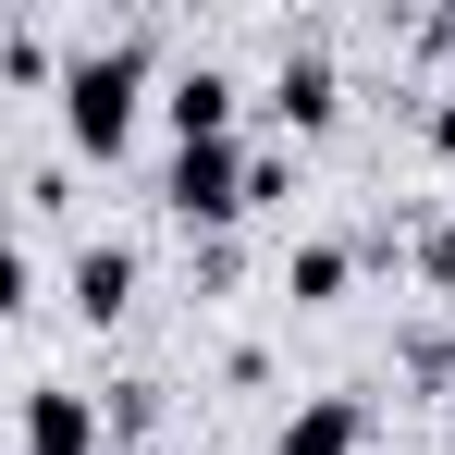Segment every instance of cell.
<instances>
[{
    "instance_id": "obj_1",
    "label": "cell",
    "mask_w": 455,
    "mask_h": 455,
    "mask_svg": "<svg viewBox=\"0 0 455 455\" xmlns=\"http://www.w3.org/2000/svg\"><path fill=\"white\" fill-rule=\"evenodd\" d=\"M148 62H160V37H148V25L86 37L75 62H62V136H75L86 160H124V136H136V99H148Z\"/></svg>"
},
{
    "instance_id": "obj_2",
    "label": "cell",
    "mask_w": 455,
    "mask_h": 455,
    "mask_svg": "<svg viewBox=\"0 0 455 455\" xmlns=\"http://www.w3.org/2000/svg\"><path fill=\"white\" fill-rule=\"evenodd\" d=\"M160 210L197 234V246H210V234H234L246 210H259V148H234V136L172 148V160H160Z\"/></svg>"
},
{
    "instance_id": "obj_3",
    "label": "cell",
    "mask_w": 455,
    "mask_h": 455,
    "mask_svg": "<svg viewBox=\"0 0 455 455\" xmlns=\"http://www.w3.org/2000/svg\"><path fill=\"white\" fill-rule=\"evenodd\" d=\"M234 99H246V86H234L222 62H172V75H160V124H172V148L234 136Z\"/></svg>"
},
{
    "instance_id": "obj_4",
    "label": "cell",
    "mask_w": 455,
    "mask_h": 455,
    "mask_svg": "<svg viewBox=\"0 0 455 455\" xmlns=\"http://www.w3.org/2000/svg\"><path fill=\"white\" fill-rule=\"evenodd\" d=\"M271 124H296V136H320L332 111H345V75H332V50L320 37H283V75H271V99H259Z\"/></svg>"
},
{
    "instance_id": "obj_5",
    "label": "cell",
    "mask_w": 455,
    "mask_h": 455,
    "mask_svg": "<svg viewBox=\"0 0 455 455\" xmlns=\"http://www.w3.org/2000/svg\"><path fill=\"white\" fill-rule=\"evenodd\" d=\"M62 283H75V320H124V307H136V246H111V234H86Z\"/></svg>"
},
{
    "instance_id": "obj_6",
    "label": "cell",
    "mask_w": 455,
    "mask_h": 455,
    "mask_svg": "<svg viewBox=\"0 0 455 455\" xmlns=\"http://www.w3.org/2000/svg\"><path fill=\"white\" fill-rule=\"evenodd\" d=\"M357 443H370V406H357V394H296L283 455H357Z\"/></svg>"
},
{
    "instance_id": "obj_7",
    "label": "cell",
    "mask_w": 455,
    "mask_h": 455,
    "mask_svg": "<svg viewBox=\"0 0 455 455\" xmlns=\"http://www.w3.org/2000/svg\"><path fill=\"white\" fill-rule=\"evenodd\" d=\"M345 283H357V246H345V234H307V246H283V296H296V307H332Z\"/></svg>"
},
{
    "instance_id": "obj_8",
    "label": "cell",
    "mask_w": 455,
    "mask_h": 455,
    "mask_svg": "<svg viewBox=\"0 0 455 455\" xmlns=\"http://www.w3.org/2000/svg\"><path fill=\"white\" fill-rule=\"evenodd\" d=\"M406 259H419V283H431V296H455V210H431V222L406 234Z\"/></svg>"
},
{
    "instance_id": "obj_9",
    "label": "cell",
    "mask_w": 455,
    "mask_h": 455,
    "mask_svg": "<svg viewBox=\"0 0 455 455\" xmlns=\"http://www.w3.org/2000/svg\"><path fill=\"white\" fill-rule=\"evenodd\" d=\"M0 86H62V62H50V37H37V25H12V37H0Z\"/></svg>"
},
{
    "instance_id": "obj_10",
    "label": "cell",
    "mask_w": 455,
    "mask_h": 455,
    "mask_svg": "<svg viewBox=\"0 0 455 455\" xmlns=\"http://www.w3.org/2000/svg\"><path fill=\"white\" fill-rule=\"evenodd\" d=\"M419 136H431V160H455V86L431 99V111H419Z\"/></svg>"
},
{
    "instance_id": "obj_11",
    "label": "cell",
    "mask_w": 455,
    "mask_h": 455,
    "mask_svg": "<svg viewBox=\"0 0 455 455\" xmlns=\"http://www.w3.org/2000/svg\"><path fill=\"white\" fill-rule=\"evenodd\" d=\"M419 50H455V0H443V12H419Z\"/></svg>"
},
{
    "instance_id": "obj_12",
    "label": "cell",
    "mask_w": 455,
    "mask_h": 455,
    "mask_svg": "<svg viewBox=\"0 0 455 455\" xmlns=\"http://www.w3.org/2000/svg\"><path fill=\"white\" fill-rule=\"evenodd\" d=\"M443 431H455V406H443Z\"/></svg>"
},
{
    "instance_id": "obj_13",
    "label": "cell",
    "mask_w": 455,
    "mask_h": 455,
    "mask_svg": "<svg viewBox=\"0 0 455 455\" xmlns=\"http://www.w3.org/2000/svg\"><path fill=\"white\" fill-rule=\"evenodd\" d=\"M136 455H160V443H136Z\"/></svg>"
}]
</instances>
